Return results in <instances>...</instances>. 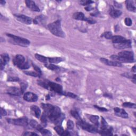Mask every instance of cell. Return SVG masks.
I'll return each mask as SVG.
<instances>
[{"label":"cell","mask_w":136,"mask_h":136,"mask_svg":"<svg viewBox=\"0 0 136 136\" xmlns=\"http://www.w3.org/2000/svg\"><path fill=\"white\" fill-rule=\"evenodd\" d=\"M114 3L116 4H115V5H116L117 8H121V4H119V3H116V2H114Z\"/></svg>","instance_id":"obj_54"},{"label":"cell","mask_w":136,"mask_h":136,"mask_svg":"<svg viewBox=\"0 0 136 136\" xmlns=\"http://www.w3.org/2000/svg\"><path fill=\"white\" fill-rule=\"evenodd\" d=\"M48 29L51 33L55 36L63 38L65 37V34L62 29L60 21L57 20L47 26Z\"/></svg>","instance_id":"obj_1"},{"label":"cell","mask_w":136,"mask_h":136,"mask_svg":"<svg viewBox=\"0 0 136 136\" xmlns=\"http://www.w3.org/2000/svg\"><path fill=\"white\" fill-rule=\"evenodd\" d=\"M48 61L51 63H59L60 62L63 61V59L61 57H51V58H48Z\"/></svg>","instance_id":"obj_25"},{"label":"cell","mask_w":136,"mask_h":136,"mask_svg":"<svg viewBox=\"0 0 136 136\" xmlns=\"http://www.w3.org/2000/svg\"><path fill=\"white\" fill-rule=\"evenodd\" d=\"M29 124L31 127H33V128L35 129L38 131H40L41 129L43 128L42 126H41L40 124H39L35 120H31L29 122Z\"/></svg>","instance_id":"obj_22"},{"label":"cell","mask_w":136,"mask_h":136,"mask_svg":"<svg viewBox=\"0 0 136 136\" xmlns=\"http://www.w3.org/2000/svg\"><path fill=\"white\" fill-rule=\"evenodd\" d=\"M45 21V18L43 15H40L37 17L34 20V22L35 24H43V22Z\"/></svg>","instance_id":"obj_27"},{"label":"cell","mask_w":136,"mask_h":136,"mask_svg":"<svg viewBox=\"0 0 136 136\" xmlns=\"http://www.w3.org/2000/svg\"><path fill=\"white\" fill-rule=\"evenodd\" d=\"M9 123L15 124V125L22 126H26L28 124V119L26 117H22L18 119H7Z\"/></svg>","instance_id":"obj_4"},{"label":"cell","mask_w":136,"mask_h":136,"mask_svg":"<svg viewBox=\"0 0 136 136\" xmlns=\"http://www.w3.org/2000/svg\"><path fill=\"white\" fill-rule=\"evenodd\" d=\"M54 130L56 131V132L58 133L59 135L61 136H62V135H63V133L64 132L63 129L60 126H55L54 128Z\"/></svg>","instance_id":"obj_32"},{"label":"cell","mask_w":136,"mask_h":136,"mask_svg":"<svg viewBox=\"0 0 136 136\" xmlns=\"http://www.w3.org/2000/svg\"><path fill=\"white\" fill-rule=\"evenodd\" d=\"M136 65H134L133 66V67L132 68V71H133V72H136Z\"/></svg>","instance_id":"obj_55"},{"label":"cell","mask_w":136,"mask_h":136,"mask_svg":"<svg viewBox=\"0 0 136 136\" xmlns=\"http://www.w3.org/2000/svg\"><path fill=\"white\" fill-rule=\"evenodd\" d=\"M48 86H49V87L51 89V90L57 93L61 94L63 92V91H62V87L61 85L56 84V83L49 81L48 82Z\"/></svg>","instance_id":"obj_9"},{"label":"cell","mask_w":136,"mask_h":136,"mask_svg":"<svg viewBox=\"0 0 136 136\" xmlns=\"http://www.w3.org/2000/svg\"><path fill=\"white\" fill-rule=\"evenodd\" d=\"M85 9H86L87 11H91V10H92V9H93V8H92L91 6H88V7H87V8H85Z\"/></svg>","instance_id":"obj_52"},{"label":"cell","mask_w":136,"mask_h":136,"mask_svg":"<svg viewBox=\"0 0 136 136\" xmlns=\"http://www.w3.org/2000/svg\"><path fill=\"white\" fill-rule=\"evenodd\" d=\"M64 118H65L64 114L61 113L60 114V116L57 117V118L53 122V123H54V124H55L57 126H60L61 123L62 122V121H63V120L64 119Z\"/></svg>","instance_id":"obj_24"},{"label":"cell","mask_w":136,"mask_h":136,"mask_svg":"<svg viewBox=\"0 0 136 136\" xmlns=\"http://www.w3.org/2000/svg\"><path fill=\"white\" fill-rule=\"evenodd\" d=\"M68 135H70L68 131H64V133H63V135H62V136H68Z\"/></svg>","instance_id":"obj_53"},{"label":"cell","mask_w":136,"mask_h":136,"mask_svg":"<svg viewBox=\"0 0 136 136\" xmlns=\"http://www.w3.org/2000/svg\"><path fill=\"white\" fill-rule=\"evenodd\" d=\"M102 36L104 37L105 38L107 39V40L111 39L113 37L112 34L111 32H110V31H107V32H106V33H104Z\"/></svg>","instance_id":"obj_40"},{"label":"cell","mask_w":136,"mask_h":136,"mask_svg":"<svg viewBox=\"0 0 136 136\" xmlns=\"http://www.w3.org/2000/svg\"><path fill=\"white\" fill-rule=\"evenodd\" d=\"M20 86H21V91L22 93H24L25 91V90H26L27 88V84H25V83L22 82L20 84Z\"/></svg>","instance_id":"obj_44"},{"label":"cell","mask_w":136,"mask_h":136,"mask_svg":"<svg viewBox=\"0 0 136 136\" xmlns=\"http://www.w3.org/2000/svg\"><path fill=\"white\" fill-rule=\"evenodd\" d=\"M61 94H63V95H64L65 96H68L69 97L72 98H76L77 97V95H75V94L72 93H70V92H62V93Z\"/></svg>","instance_id":"obj_37"},{"label":"cell","mask_w":136,"mask_h":136,"mask_svg":"<svg viewBox=\"0 0 136 136\" xmlns=\"http://www.w3.org/2000/svg\"><path fill=\"white\" fill-rule=\"evenodd\" d=\"M0 3H1V4H2V5H4V4H5V1L2 0V1H1V2H0Z\"/></svg>","instance_id":"obj_56"},{"label":"cell","mask_w":136,"mask_h":136,"mask_svg":"<svg viewBox=\"0 0 136 136\" xmlns=\"http://www.w3.org/2000/svg\"><path fill=\"white\" fill-rule=\"evenodd\" d=\"M24 72L27 75L32 76V77H40V75H39L36 72H34V71H25V72Z\"/></svg>","instance_id":"obj_34"},{"label":"cell","mask_w":136,"mask_h":136,"mask_svg":"<svg viewBox=\"0 0 136 136\" xmlns=\"http://www.w3.org/2000/svg\"><path fill=\"white\" fill-rule=\"evenodd\" d=\"M48 82H46L45 81H43V80H38V84L40 85L41 87H44V88L47 89L49 86H48Z\"/></svg>","instance_id":"obj_31"},{"label":"cell","mask_w":136,"mask_h":136,"mask_svg":"<svg viewBox=\"0 0 136 136\" xmlns=\"http://www.w3.org/2000/svg\"><path fill=\"white\" fill-rule=\"evenodd\" d=\"M94 2L93 1H81V3L82 4V5H89V4H91V3H93Z\"/></svg>","instance_id":"obj_48"},{"label":"cell","mask_w":136,"mask_h":136,"mask_svg":"<svg viewBox=\"0 0 136 136\" xmlns=\"http://www.w3.org/2000/svg\"><path fill=\"white\" fill-rule=\"evenodd\" d=\"M30 67V65L28 62H24V63L21 64L20 66H18V68L20 69H28Z\"/></svg>","instance_id":"obj_39"},{"label":"cell","mask_w":136,"mask_h":136,"mask_svg":"<svg viewBox=\"0 0 136 136\" xmlns=\"http://www.w3.org/2000/svg\"><path fill=\"white\" fill-rule=\"evenodd\" d=\"M35 57L37 60H38V61H40L41 62H43V63H47V62L48 61V59L47 57L44 56L43 55H41L40 54H36Z\"/></svg>","instance_id":"obj_26"},{"label":"cell","mask_w":136,"mask_h":136,"mask_svg":"<svg viewBox=\"0 0 136 136\" xmlns=\"http://www.w3.org/2000/svg\"><path fill=\"white\" fill-rule=\"evenodd\" d=\"M8 81H19V78L15 77H10L8 79Z\"/></svg>","instance_id":"obj_46"},{"label":"cell","mask_w":136,"mask_h":136,"mask_svg":"<svg viewBox=\"0 0 136 136\" xmlns=\"http://www.w3.org/2000/svg\"><path fill=\"white\" fill-rule=\"evenodd\" d=\"M67 128L69 130H72L73 129V127H74V124H73V121H72L71 120H69L67 122Z\"/></svg>","instance_id":"obj_41"},{"label":"cell","mask_w":136,"mask_h":136,"mask_svg":"<svg viewBox=\"0 0 136 136\" xmlns=\"http://www.w3.org/2000/svg\"><path fill=\"white\" fill-rule=\"evenodd\" d=\"M126 9H127L129 11H132V12H135L136 7L133 1H131V0H127V1H126Z\"/></svg>","instance_id":"obj_20"},{"label":"cell","mask_w":136,"mask_h":136,"mask_svg":"<svg viewBox=\"0 0 136 136\" xmlns=\"http://www.w3.org/2000/svg\"><path fill=\"white\" fill-rule=\"evenodd\" d=\"M6 35L9 37H10L11 39H12L15 44L21 46L25 47L30 44V41L25 38L20 37L19 36L13 35L10 34H7Z\"/></svg>","instance_id":"obj_2"},{"label":"cell","mask_w":136,"mask_h":136,"mask_svg":"<svg viewBox=\"0 0 136 136\" xmlns=\"http://www.w3.org/2000/svg\"><path fill=\"white\" fill-rule=\"evenodd\" d=\"M110 58L112 59L114 61H116L117 62H119V63H121V62H134V59H127L126 58V57H122L119 56V55H113L111 56H110Z\"/></svg>","instance_id":"obj_8"},{"label":"cell","mask_w":136,"mask_h":136,"mask_svg":"<svg viewBox=\"0 0 136 136\" xmlns=\"http://www.w3.org/2000/svg\"><path fill=\"white\" fill-rule=\"evenodd\" d=\"M47 117H48L47 115L45 113H43L42 116H41L40 120H41V123H42V124H44L45 126H46V123H47Z\"/></svg>","instance_id":"obj_33"},{"label":"cell","mask_w":136,"mask_h":136,"mask_svg":"<svg viewBox=\"0 0 136 136\" xmlns=\"http://www.w3.org/2000/svg\"><path fill=\"white\" fill-rule=\"evenodd\" d=\"M102 124L103 126H106L107 125V122H106V121L105 120V119L103 118V117H102Z\"/></svg>","instance_id":"obj_51"},{"label":"cell","mask_w":136,"mask_h":136,"mask_svg":"<svg viewBox=\"0 0 136 136\" xmlns=\"http://www.w3.org/2000/svg\"><path fill=\"white\" fill-rule=\"evenodd\" d=\"M61 114V112L60 109L59 107L55 106H54L53 110H52V111L50 113V116H48V119L50 120V121L53 122L55 120L60 116Z\"/></svg>","instance_id":"obj_6"},{"label":"cell","mask_w":136,"mask_h":136,"mask_svg":"<svg viewBox=\"0 0 136 136\" xmlns=\"http://www.w3.org/2000/svg\"><path fill=\"white\" fill-rule=\"evenodd\" d=\"M77 123L83 129L88 131L89 132L96 133L98 132V129L97 128V126L91 125V124L86 123V122L82 121V120L78 121Z\"/></svg>","instance_id":"obj_3"},{"label":"cell","mask_w":136,"mask_h":136,"mask_svg":"<svg viewBox=\"0 0 136 136\" xmlns=\"http://www.w3.org/2000/svg\"><path fill=\"white\" fill-rule=\"evenodd\" d=\"M24 99L27 102H35L38 100V97L33 93L27 92L24 94Z\"/></svg>","instance_id":"obj_7"},{"label":"cell","mask_w":136,"mask_h":136,"mask_svg":"<svg viewBox=\"0 0 136 136\" xmlns=\"http://www.w3.org/2000/svg\"><path fill=\"white\" fill-rule=\"evenodd\" d=\"M115 114L116 116L122 117V118H128V114L123 109H121L118 107H116L114 109Z\"/></svg>","instance_id":"obj_14"},{"label":"cell","mask_w":136,"mask_h":136,"mask_svg":"<svg viewBox=\"0 0 136 136\" xmlns=\"http://www.w3.org/2000/svg\"><path fill=\"white\" fill-rule=\"evenodd\" d=\"M73 18H74L76 20H84L85 21V17L84 14L82 12H76L74 13V15H73Z\"/></svg>","instance_id":"obj_23"},{"label":"cell","mask_w":136,"mask_h":136,"mask_svg":"<svg viewBox=\"0 0 136 136\" xmlns=\"http://www.w3.org/2000/svg\"><path fill=\"white\" fill-rule=\"evenodd\" d=\"M70 113H71V116L74 117L75 118L76 120H77L78 121H79V120H81V117H80V116H79V114H78V113L77 111H76L75 110H71Z\"/></svg>","instance_id":"obj_30"},{"label":"cell","mask_w":136,"mask_h":136,"mask_svg":"<svg viewBox=\"0 0 136 136\" xmlns=\"http://www.w3.org/2000/svg\"><path fill=\"white\" fill-rule=\"evenodd\" d=\"M85 21H87V22H88L89 24H94L96 22L95 20H94V19H91V18H85Z\"/></svg>","instance_id":"obj_45"},{"label":"cell","mask_w":136,"mask_h":136,"mask_svg":"<svg viewBox=\"0 0 136 136\" xmlns=\"http://www.w3.org/2000/svg\"><path fill=\"white\" fill-rule=\"evenodd\" d=\"M45 66L46 68H47V69H50V70H51L57 71L60 69V68L59 67V66H57L53 64H47H47H45Z\"/></svg>","instance_id":"obj_28"},{"label":"cell","mask_w":136,"mask_h":136,"mask_svg":"<svg viewBox=\"0 0 136 136\" xmlns=\"http://www.w3.org/2000/svg\"><path fill=\"white\" fill-rule=\"evenodd\" d=\"M111 40L113 43L114 44H119L122 43L123 41H125L126 40L124 37L121 36H113L111 38Z\"/></svg>","instance_id":"obj_21"},{"label":"cell","mask_w":136,"mask_h":136,"mask_svg":"<svg viewBox=\"0 0 136 136\" xmlns=\"http://www.w3.org/2000/svg\"><path fill=\"white\" fill-rule=\"evenodd\" d=\"M33 67H34V69H35V70L36 71V72L39 75H40V76H41V71L40 70V68H39L38 66L36 65L35 64H33Z\"/></svg>","instance_id":"obj_43"},{"label":"cell","mask_w":136,"mask_h":136,"mask_svg":"<svg viewBox=\"0 0 136 136\" xmlns=\"http://www.w3.org/2000/svg\"><path fill=\"white\" fill-rule=\"evenodd\" d=\"M114 47H116L117 49L123 50L126 49V48H130L131 46V41L129 40H126L125 41H123L122 43H119V44H115Z\"/></svg>","instance_id":"obj_12"},{"label":"cell","mask_w":136,"mask_h":136,"mask_svg":"<svg viewBox=\"0 0 136 136\" xmlns=\"http://www.w3.org/2000/svg\"><path fill=\"white\" fill-rule=\"evenodd\" d=\"M9 60H10V57L8 54H3L1 55V60L3 61L6 64L9 61Z\"/></svg>","instance_id":"obj_35"},{"label":"cell","mask_w":136,"mask_h":136,"mask_svg":"<svg viewBox=\"0 0 136 136\" xmlns=\"http://www.w3.org/2000/svg\"><path fill=\"white\" fill-rule=\"evenodd\" d=\"M25 3L26 4L27 6L30 10H32L33 11H35V12H40V9L38 8V6L36 5L35 2L31 0H26L25 1Z\"/></svg>","instance_id":"obj_11"},{"label":"cell","mask_w":136,"mask_h":136,"mask_svg":"<svg viewBox=\"0 0 136 136\" xmlns=\"http://www.w3.org/2000/svg\"><path fill=\"white\" fill-rule=\"evenodd\" d=\"M49 99H50V96L48 95V96H47V97L46 96V100H49Z\"/></svg>","instance_id":"obj_57"},{"label":"cell","mask_w":136,"mask_h":136,"mask_svg":"<svg viewBox=\"0 0 136 136\" xmlns=\"http://www.w3.org/2000/svg\"><path fill=\"white\" fill-rule=\"evenodd\" d=\"M31 110V113L33 116H35L37 118L40 117L41 111L40 108L36 105L32 106L30 108Z\"/></svg>","instance_id":"obj_17"},{"label":"cell","mask_w":136,"mask_h":136,"mask_svg":"<svg viewBox=\"0 0 136 136\" xmlns=\"http://www.w3.org/2000/svg\"><path fill=\"white\" fill-rule=\"evenodd\" d=\"M100 61L106 65H110V66H122V64L121 63L117 62L114 61H110L108 59L105 58H101Z\"/></svg>","instance_id":"obj_13"},{"label":"cell","mask_w":136,"mask_h":136,"mask_svg":"<svg viewBox=\"0 0 136 136\" xmlns=\"http://www.w3.org/2000/svg\"><path fill=\"white\" fill-rule=\"evenodd\" d=\"M41 106L44 111V113L47 115L48 117L54 107V106L49 104H41Z\"/></svg>","instance_id":"obj_16"},{"label":"cell","mask_w":136,"mask_h":136,"mask_svg":"<svg viewBox=\"0 0 136 136\" xmlns=\"http://www.w3.org/2000/svg\"><path fill=\"white\" fill-rule=\"evenodd\" d=\"M124 23H125L126 26L129 27L131 26L132 25V20L129 18H126L124 20Z\"/></svg>","instance_id":"obj_42"},{"label":"cell","mask_w":136,"mask_h":136,"mask_svg":"<svg viewBox=\"0 0 136 136\" xmlns=\"http://www.w3.org/2000/svg\"><path fill=\"white\" fill-rule=\"evenodd\" d=\"M7 93L13 96H20L22 94L21 89L15 87H11L6 90Z\"/></svg>","instance_id":"obj_10"},{"label":"cell","mask_w":136,"mask_h":136,"mask_svg":"<svg viewBox=\"0 0 136 136\" xmlns=\"http://www.w3.org/2000/svg\"><path fill=\"white\" fill-rule=\"evenodd\" d=\"M122 106L124 107H129V108H135L136 107V105L135 104H133V103H131L130 102H126V103H124Z\"/></svg>","instance_id":"obj_36"},{"label":"cell","mask_w":136,"mask_h":136,"mask_svg":"<svg viewBox=\"0 0 136 136\" xmlns=\"http://www.w3.org/2000/svg\"><path fill=\"white\" fill-rule=\"evenodd\" d=\"M98 119L99 117L97 116H90V120L96 126H98Z\"/></svg>","instance_id":"obj_29"},{"label":"cell","mask_w":136,"mask_h":136,"mask_svg":"<svg viewBox=\"0 0 136 136\" xmlns=\"http://www.w3.org/2000/svg\"><path fill=\"white\" fill-rule=\"evenodd\" d=\"M25 57L21 55H17L13 60V64L18 67L25 62Z\"/></svg>","instance_id":"obj_15"},{"label":"cell","mask_w":136,"mask_h":136,"mask_svg":"<svg viewBox=\"0 0 136 136\" xmlns=\"http://www.w3.org/2000/svg\"><path fill=\"white\" fill-rule=\"evenodd\" d=\"M14 16H15L17 20L25 24L30 25L32 23V21H33L31 18L25 15L16 14V15H14Z\"/></svg>","instance_id":"obj_5"},{"label":"cell","mask_w":136,"mask_h":136,"mask_svg":"<svg viewBox=\"0 0 136 136\" xmlns=\"http://www.w3.org/2000/svg\"><path fill=\"white\" fill-rule=\"evenodd\" d=\"M40 132L41 133V135L44 136H51L52 133L50 132L49 130L44 129L43 128L41 129L40 131Z\"/></svg>","instance_id":"obj_38"},{"label":"cell","mask_w":136,"mask_h":136,"mask_svg":"<svg viewBox=\"0 0 136 136\" xmlns=\"http://www.w3.org/2000/svg\"><path fill=\"white\" fill-rule=\"evenodd\" d=\"M6 115V112L3 109L1 108V116H5Z\"/></svg>","instance_id":"obj_50"},{"label":"cell","mask_w":136,"mask_h":136,"mask_svg":"<svg viewBox=\"0 0 136 136\" xmlns=\"http://www.w3.org/2000/svg\"><path fill=\"white\" fill-rule=\"evenodd\" d=\"M118 55L122 57H126V58L127 59H133V52H130V51H122L121 52L119 53Z\"/></svg>","instance_id":"obj_19"},{"label":"cell","mask_w":136,"mask_h":136,"mask_svg":"<svg viewBox=\"0 0 136 136\" xmlns=\"http://www.w3.org/2000/svg\"><path fill=\"white\" fill-rule=\"evenodd\" d=\"M94 107H95V108H96L97 109H98L99 111H102V112H106V111H108L106 109H105V108L101 107L95 105V106H94Z\"/></svg>","instance_id":"obj_47"},{"label":"cell","mask_w":136,"mask_h":136,"mask_svg":"<svg viewBox=\"0 0 136 136\" xmlns=\"http://www.w3.org/2000/svg\"><path fill=\"white\" fill-rule=\"evenodd\" d=\"M109 14L112 17L114 18H116L119 17L120 16L122 15V12L120 10H116V9L114 8H113V7H111L109 11Z\"/></svg>","instance_id":"obj_18"},{"label":"cell","mask_w":136,"mask_h":136,"mask_svg":"<svg viewBox=\"0 0 136 136\" xmlns=\"http://www.w3.org/2000/svg\"><path fill=\"white\" fill-rule=\"evenodd\" d=\"M24 136H37L38 135L36 134L35 133H33V132H25L24 134Z\"/></svg>","instance_id":"obj_49"}]
</instances>
